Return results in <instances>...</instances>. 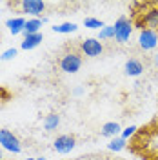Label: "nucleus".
<instances>
[{"mask_svg": "<svg viewBox=\"0 0 158 160\" xmlns=\"http://www.w3.org/2000/svg\"><path fill=\"white\" fill-rule=\"evenodd\" d=\"M82 93H84V89H82V88H77V89H75V95H82Z\"/></svg>", "mask_w": 158, "mask_h": 160, "instance_id": "4be33fe9", "label": "nucleus"}, {"mask_svg": "<svg viewBox=\"0 0 158 160\" xmlns=\"http://www.w3.org/2000/svg\"><path fill=\"white\" fill-rule=\"evenodd\" d=\"M84 26L89 28V29H104L106 28V24L102 22L100 18H93V17H87V18L84 20Z\"/></svg>", "mask_w": 158, "mask_h": 160, "instance_id": "f3484780", "label": "nucleus"}, {"mask_svg": "<svg viewBox=\"0 0 158 160\" xmlns=\"http://www.w3.org/2000/svg\"><path fill=\"white\" fill-rule=\"evenodd\" d=\"M136 129H138L136 126H129V128H126V129H122V135H120V137H122L124 140H127V138H131V137L136 133Z\"/></svg>", "mask_w": 158, "mask_h": 160, "instance_id": "aec40b11", "label": "nucleus"}, {"mask_svg": "<svg viewBox=\"0 0 158 160\" xmlns=\"http://www.w3.org/2000/svg\"><path fill=\"white\" fill-rule=\"evenodd\" d=\"M26 160H37V158H26Z\"/></svg>", "mask_w": 158, "mask_h": 160, "instance_id": "bb28decb", "label": "nucleus"}, {"mask_svg": "<svg viewBox=\"0 0 158 160\" xmlns=\"http://www.w3.org/2000/svg\"><path fill=\"white\" fill-rule=\"evenodd\" d=\"M138 46L144 51H153L158 46V31L146 28L138 33Z\"/></svg>", "mask_w": 158, "mask_h": 160, "instance_id": "20e7f679", "label": "nucleus"}, {"mask_svg": "<svg viewBox=\"0 0 158 160\" xmlns=\"http://www.w3.org/2000/svg\"><path fill=\"white\" fill-rule=\"evenodd\" d=\"M100 135L107 137V138H116V137L122 135V128H120L118 122H106L100 129Z\"/></svg>", "mask_w": 158, "mask_h": 160, "instance_id": "9b49d317", "label": "nucleus"}, {"mask_svg": "<svg viewBox=\"0 0 158 160\" xmlns=\"http://www.w3.org/2000/svg\"><path fill=\"white\" fill-rule=\"evenodd\" d=\"M153 62H155V66H156V68H158V53H156V55H155V57H153Z\"/></svg>", "mask_w": 158, "mask_h": 160, "instance_id": "5701e85b", "label": "nucleus"}, {"mask_svg": "<svg viewBox=\"0 0 158 160\" xmlns=\"http://www.w3.org/2000/svg\"><path fill=\"white\" fill-rule=\"evenodd\" d=\"M109 38H115V26H106L98 33V40H109Z\"/></svg>", "mask_w": 158, "mask_h": 160, "instance_id": "a211bd4d", "label": "nucleus"}, {"mask_svg": "<svg viewBox=\"0 0 158 160\" xmlns=\"http://www.w3.org/2000/svg\"><path fill=\"white\" fill-rule=\"evenodd\" d=\"M0 148L4 151H9L13 155H18L22 151V142L20 138L9 129H0Z\"/></svg>", "mask_w": 158, "mask_h": 160, "instance_id": "f03ea898", "label": "nucleus"}, {"mask_svg": "<svg viewBox=\"0 0 158 160\" xmlns=\"http://www.w3.org/2000/svg\"><path fill=\"white\" fill-rule=\"evenodd\" d=\"M155 135H156V138H158V128H156V131H155Z\"/></svg>", "mask_w": 158, "mask_h": 160, "instance_id": "a878e982", "label": "nucleus"}, {"mask_svg": "<svg viewBox=\"0 0 158 160\" xmlns=\"http://www.w3.org/2000/svg\"><path fill=\"white\" fill-rule=\"evenodd\" d=\"M80 51L86 57H100L104 53V44L98 38H86L80 42Z\"/></svg>", "mask_w": 158, "mask_h": 160, "instance_id": "423d86ee", "label": "nucleus"}, {"mask_svg": "<svg viewBox=\"0 0 158 160\" xmlns=\"http://www.w3.org/2000/svg\"><path fill=\"white\" fill-rule=\"evenodd\" d=\"M17 53L18 49H15V48H9V49H6L2 55H0V60H4V62H7V60H13L17 57Z\"/></svg>", "mask_w": 158, "mask_h": 160, "instance_id": "6ab92c4d", "label": "nucleus"}, {"mask_svg": "<svg viewBox=\"0 0 158 160\" xmlns=\"http://www.w3.org/2000/svg\"><path fill=\"white\" fill-rule=\"evenodd\" d=\"M37 160H46V158H37Z\"/></svg>", "mask_w": 158, "mask_h": 160, "instance_id": "cd10ccee", "label": "nucleus"}, {"mask_svg": "<svg viewBox=\"0 0 158 160\" xmlns=\"http://www.w3.org/2000/svg\"><path fill=\"white\" fill-rule=\"evenodd\" d=\"M46 22H47L46 17H42V18H27V20H26V28H24V37L40 33L42 26H44Z\"/></svg>", "mask_w": 158, "mask_h": 160, "instance_id": "9d476101", "label": "nucleus"}, {"mask_svg": "<svg viewBox=\"0 0 158 160\" xmlns=\"http://www.w3.org/2000/svg\"><path fill=\"white\" fill-rule=\"evenodd\" d=\"M126 144H127V140H124L122 137H116V138H111V142L107 144V149L118 153V151L126 149Z\"/></svg>", "mask_w": 158, "mask_h": 160, "instance_id": "dca6fc26", "label": "nucleus"}, {"mask_svg": "<svg viewBox=\"0 0 158 160\" xmlns=\"http://www.w3.org/2000/svg\"><path fill=\"white\" fill-rule=\"evenodd\" d=\"M155 160H158V151H156V153H155Z\"/></svg>", "mask_w": 158, "mask_h": 160, "instance_id": "393cba45", "label": "nucleus"}, {"mask_svg": "<svg viewBox=\"0 0 158 160\" xmlns=\"http://www.w3.org/2000/svg\"><path fill=\"white\" fill-rule=\"evenodd\" d=\"M142 17H144V22H146V28L158 31V4L149 6L146 13H142Z\"/></svg>", "mask_w": 158, "mask_h": 160, "instance_id": "6e6552de", "label": "nucleus"}, {"mask_svg": "<svg viewBox=\"0 0 158 160\" xmlns=\"http://www.w3.org/2000/svg\"><path fill=\"white\" fill-rule=\"evenodd\" d=\"M77 29H78V26L75 22H64V24H58V26L53 28V31L60 33V35H69V33H75Z\"/></svg>", "mask_w": 158, "mask_h": 160, "instance_id": "2eb2a0df", "label": "nucleus"}, {"mask_svg": "<svg viewBox=\"0 0 158 160\" xmlns=\"http://www.w3.org/2000/svg\"><path fill=\"white\" fill-rule=\"evenodd\" d=\"M6 28L9 29V33L13 35V37H15V35H20V33H24V28H26V18H22V17L7 18Z\"/></svg>", "mask_w": 158, "mask_h": 160, "instance_id": "f8f14e48", "label": "nucleus"}, {"mask_svg": "<svg viewBox=\"0 0 158 160\" xmlns=\"http://www.w3.org/2000/svg\"><path fill=\"white\" fill-rule=\"evenodd\" d=\"M82 57H80L77 51H67V53H64L62 57H60V69L64 71V73H69V75H73V73H77V71H80V68H82Z\"/></svg>", "mask_w": 158, "mask_h": 160, "instance_id": "f257e3e1", "label": "nucleus"}, {"mask_svg": "<svg viewBox=\"0 0 158 160\" xmlns=\"http://www.w3.org/2000/svg\"><path fill=\"white\" fill-rule=\"evenodd\" d=\"M133 33V22L127 17H120L115 22V40L118 44H127Z\"/></svg>", "mask_w": 158, "mask_h": 160, "instance_id": "7ed1b4c3", "label": "nucleus"}, {"mask_svg": "<svg viewBox=\"0 0 158 160\" xmlns=\"http://www.w3.org/2000/svg\"><path fill=\"white\" fill-rule=\"evenodd\" d=\"M0 97H2L4 100H7V98H9V93H7V91H4V89H0Z\"/></svg>", "mask_w": 158, "mask_h": 160, "instance_id": "412c9836", "label": "nucleus"}, {"mask_svg": "<svg viewBox=\"0 0 158 160\" xmlns=\"http://www.w3.org/2000/svg\"><path fill=\"white\" fill-rule=\"evenodd\" d=\"M18 6L31 18H40V15L46 11V2H42V0H22Z\"/></svg>", "mask_w": 158, "mask_h": 160, "instance_id": "0eeeda50", "label": "nucleus"}, {"mask_svg": "<svg viewBox=\"0 0 158 160\" xmlns=\"http://www.w3.org/2000/svg\"><path fill=\"white\" fill-rule=\"evenodd\" d=\"M0 160H4V153H2V148H0Z\"/></svg>", "mask_w": 158, "mask_h": 160, "instance_id": "b1692460", "label": "nucleus"}, {"mask_svg": "<svg viewBox=\"0 0 158 160\" xmlns=\"http://www.w3.org/2000/svg\"><path fill=\"white\" fill-rule=\"evenodd\" d=\"M44 38V35L42 33H37V35H27V37H24V42L20 44V48L24 51H31L35 49V48H38L40 42Z\"/></svg>", "mask_w": 158, "mask_h": 160, "instance_id": "ddd939ff", "label": "nucleus"}, {"mask_svg": "<svg viewBox=\"0 0 158 160\" xmlns=\"http://www.w3.org/2000/svg\"><path fill=\"white\" fill-rule=\"evenodd\" d=\"M60 126V115L58 113H49L44 118V129L46 131H55Z\"/></svg>", "mask_w": 158, "mask_h": 160, "instance_id": "4468645a", "label": "nucleus"}, {"mask_svg": "<svg viewBox=\"0 0 158 160\" xmlns=\"http://www.w3.org/2000/svg\"><path fill=\"white\" fill-rule=\"evenodd\" d=\"M75 146H77V138H75L73 135H60V137H57L55 142H53L55 151L60 153V155H67V153H71V151L75 149Z\"/></svg>", "mask_w": 158, "mask_h": 160, "instance_id": "39448f33", "label": "nucleus"}, {"mask_svg": "<svg viewBox=\"0 0 158 160\" xmlns=\"http://www.w3.org/2000/svg\"><path fill=\"white\" fill-rule=\"evenodd\" d=\"M124 73L127 77H140L144 73V64L140 62L138 58H129L126 64H124Z\"/></svg>", "mask_w": 158, "mask_h": 160, "instance_id": "1a4fd4ad", "label": "nucleus"}]
</instances>
